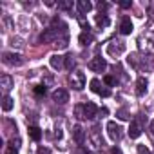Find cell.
Segmentation results:
<instances>
[{
	"instance_id": "1",
	"label": "cell",
	"mask_w": 154,
	"mask_h": 154,
	"mask_svg": "<svg viewBox=\"0 0 154 154\" xmlns=\"http://www.w3.org/2000/svg\"><path fill=\"white\" fill-rule=\"evenodd\" d=\"M138 47H140V51L145 53V54H154V33L147 31V33L140 35V38H138Z\"/></svg>"
},
{
	"instance_id": "2",
	"label": "cell",
	"mask_w": 154,
	"mask_h": 154,
	"mask_svg": "<svg viewBox=\"0 0 154 154\" xmlns=\"http://www.w3.org/2000/svg\"><path fill=\"white\" fill-rule=\"evenodd\" d=\"M69 85L74 91H82L85 87V74L82 71H72L69 74Z\"/></svg>"
},
{
	"instance_id": "3",
	"label": "cell",
	"mask_w": 154,
	"mask_h": 154,
	"mask_svg": "<svg viewBox=\"0 0 154 154\" xmlns=\"http://www.w3.org/2000/svg\"><path fill=\"white\" fill-rule=\"evenodd\" d=\"M125 53V44L120 42V40H112L109 45H107V54L112 56V58H118Z\"/></svg>"
},
{
	"instance_id": "4",
	"label": "cell",
	"mask_w": 154,
	"mask_h": 154,
	"mask_svg": "<svg viewBox=\"0 0 154 154\" xmlns=\"http://www.w3.org/2000/svg\"><path fill=\"white\" fill-rule=\"evenodd\" d=\"M2 62L6 65H11V67H20L24 63V58L18 53H4L2 54Z\"/></svg>"
},
{
	"instance_id": "5",
	"label": "cell",
	"mask_w": 154,
	"mask_h": 154,
	"mask_svg": "<svg viewBox=\"0 0 154 154\" xmlns=\"http://www.w3.org/2000/svg\"><path fill=\"white\" fill-rule=\"evenodd\" d=\"M107 132H109V138H111L112 141H118V140H122V136H123V129H122L116 122H107Z\"/></svg>"
},
{
	"instance_id": "6",
	"label": "cell",
	"mask_w": 154,
	"mask_h": 154,
	"mask_svg": "<svg viewBox=\"0 0 154 154\" xmlns=\"http://www.w3.org/2000/svg\"><path fill=\"white\" fill-rule=\"evenodd\" d=\"M58 38H60V31H58V29H53V27L45 29V31L40 35V42H44V44H49V42H56Z\"/></svg>"
},
{
	"instance_id": "7",
	"label": "cell",
	"mask_w": 154,
	"mask_h": 154,
	"mask_svg": "<svg viewBox=\"0 0 154 154\" xmlns=\"http://www.w3.org/2000/svg\"><path fill=\"white\" fill-rule=\"evenodd\" d=\"M89 69L94 71V72H102V71L107 69V62H105L102 56H96V58H93V60L89 62Z\"/></svg>"
},
{
	"instance_id": "8",
	"label": "cell",
	"mask_w": 154,
	"mask_h": 154,
	"mask_svg": "<svg viewBox=\"0 0 154 154\" xmlns=\"http://www.w3.org/2000/svg\"><path fill=\"white\" fill-rule=\"evenodd\" d=\"M53 102H54V103H60V105L67 103V102H69L67 91H65V89H56V91H53Z\"/></svg>"
},
{
	"instance_id": "9",
	"label": "cell",
	"mask_w": 154,
	"mask_h": 154,
	"mask_svg": "<svg viewBox=\"0 0 154 154\" xmlns=\"http://www.w3.org/2000/svg\"><path fill=\"white\" fill-rule=\"evenodd\" d=\"M49 62H51V67H53V69H56V71H60L62 67H65V58H63V56H60V54H53Z\"/></svg>"
},
{
	"instance_id": "10",
	"label": "cell",
	"mask_w": 154,
	"mask_h": 154,
	"mask_svg": "<svg viewBox=\"0 0 154 154\" xmlns=\"http://www.w3.org/2000/svg\"><path fill=\"white\" fill-rule=\"evenodd\" d=\"M72 138H74L76 143H84V140H85V132H84L82 125H74V127H72Z\"/></svg>"
},
{
	"instance_id": "11",
	"label": "cell",
	"mask_w": 154,
	"mask_h": 154,
	"mask_svg": "<svg viewBox=\"0 0 154 154\" xmlns=\"http://www.w3.org/2000/svg\"><path fill=\"white\" fill-rule=\"evenodd\" d=\"M0 87H2L4 93H8L13 87V78H11L9 74H2V76H0Z\"/></svg>"
},
{
	"instance_id": "12",
	"label": "cell",
	"mask_w": 154,
	"mask_h": 154,
	"mask_svg": "<svg viewBox=\"0 0 154 154\" xmlns=\"http://www.w3.org/2000/svg\"><path fill=\"white\" fill-rule=\"evenodd\" d=\"M131 31H132V22H131L129 17H123L122 24H120V33L122 35H131Z\"/></svg>"
},
{
	"instance_id": "13",
	"label": "cell",
	"mask_w": 154,
	"mask_h": 154,
	"mask_svg": "<svg viewBox=\"0 0 154 154\" xmlns=\"http://www.w3.org/2000/svg\"><path fill=\"white\" fill-rule=\"evenodd\" d=\"M76 8H78V13H80V15H87V13L93 9V4L89 2V0H78Z\"/></svg>"
},
{
	"instance_id": "14",
	"label": "cell",
	"mask_w": 154,
	"mask_h": 154,
	"mask_svg": "<svg viewBox=\"0 0 154 154\" xmlns=\"http://www.w3.org/2000/svg\"><path fill=\"white\" fill-rule=\"evenodd\" d=\"M84 109H85V118H87V120L94 118V116H96V112H98V107H96L93 102H87V103H84Z\"/></svg>"
},
{
	"instance_id": "15",
	"label": "cell",
	"mask_w": 154,
	"mask_h": 154,
	"mask_svg": "<svg viewBox=\"0 0 154 154\" xmlns=\"http://www.w3.org/2000/svg\"><path fill=\"white\" fill-rule=\"evenodd\" d=\"M136 93L140 96H143L147 93V78H143V76H140V78L136 80Z\"/></svg>"
},
{
	"instance_id": "16",
	"label": "cell",
	"mask_w": 154,
	"mask_h": 154,
	"mask_svg": "<svg viewBox=\"0 0 154 154\" xmlns=\"http://www.w3.org/2000/svg\"><path fill=\"white\" fill-rule=\"evenodd\" d=\"M89 141L93 143V149H102V147H103V140H102V136H100V134L96 132V129H94V132L91 134Z\"/></svg>"
},
{
	"instance_id": "17",
	"label": "cell",
	"mask_w": 154,
	"mask_h": 154,
	"mask_svg": "<svg viewBox=\"0 0 154 154\" xmlns=\"http://www.w3.org/2000/svg\"><path fill=\"white\" fill-rule=\"evenodd\" d=\"M93 40H94V36H93L89 31H84V33L78 36V42H80L82 45H91V44H93Z\"/></svg>"
},
{
	"instance_id": "18",
	"label": "cell",
	"mask_w": 154,
	"mask_h": 154,
	"mask_svg": "<svg viewBox=\"0 0 154 154\" xmlns=\"http://www.w3.org/2000/svg\"><path fill=\"white\" fill-rule=\"evenodd\" d=\"M140 134H141V127L138 125V122H132L129 127V136L134 140V138H140Z\"/></svg>"
},
{
	"instance_id": "19",
	"label": "cell",
	"mask_w": 154,
	"mask_h": 154,
	"mask_svg": "<svg viewBox=\"0 0 154 154\" xmlns=\"http://www.w3.org/2000/svg\"><path fill=\"white\" fill-rule=\"evenodd\" d=\"M2 109H4L6 112L13 109V98H11V96H8V94H6V96L2 98Z\"/></svg>"
},
{
	"instance_id": "20",
	"label": "cell",
	"mask_w": 154,
	"mask_h": 154,
	"mask_svg": "<svg viewBox=\"0 0 154 154\" xmlns=\"http://www.w3.org/2000/svg\"><path fill=\"white\" fill-rule=\"evenodd\" d=\"M29 136H31V140H35V141H38L40 138H42V131L38 129V127H29Z\"/></svg>"
},
{
	"instance_id": "21",
	"label": "cell",
	"mask_w": 154,
	"mask_h": 154,
	"mask_svg": "<svg viewBox=\"0 0 154 154\" xmlns=\"http://www.w3.org/2000/svg\"><path fill=\"white\" fill-rule=\"evenodd\" d=\"M74 67H76V60H74V56H72V54H67V56H65V69H69V71L72 72Z\"/></svg>"
},
{
	"instance_id": "22",
	"label": "cell",
	"mask_w": 154,
	"mask_h": 154,
	"mask_svg": "<svg viewBox=\"0 0 154 154\" xmlns=\"http://www.w3.org/2000/svg\"><path fill=\"white\" fill-rule=\"evenodd\" d=\"M109 24H111V22H109V18H107L105 15H98V17H96V26H98V27H107Z\"/></svg>"
},
{
	"instance_id": "23",
	"label": "cell",
	"mask_w": 154,
	"mask_h": 154,
	"mask_svg": "<svg viewBox=\"0 0 154 154\" xmlns=\"http://www.w3.org/2000/svg\"><path fill=\"white\" fill-rule=\"evenodd\" d=\"M74 112H76V118H78V120H87V118H85V109H84V105H76V107H74Z\"/></svg>"
},
{
	"instance_id": "24",
	"label": "cell",
	"mask_w": 154,
	"mask_h": 154,
	"mask_svg": "<svg viewBox=\"0 0 154 154\" xmlns=\"http://www.w3.org/2000/svg\"><path fill=\"white\" fill-rule=\"evenodd\" d=\"M71 8H72L71 0H62V2H58V9H62V11H69Z\"/></svg>"
},
{
	"instance_id": "25",
	"label": "cell",
	"mask_w": 154,
	"mask_h": 154,
	"mask_svg": "<svg viewBox=\"0 0 154 154\" xmlns=\"http://www.w3.org/2000/svg\"><path fill=\"white\" fill-rule=\"evenodd\" d=\"M91 91H93V93H98V94L103 91V89L100 87V80H96V78H94V80H91Z\"/></svg>"
},
{
	"instance_id": "26",
	"label": "cell",
	"mask_w": 154,
	"mask_h": 154,
	"mask_svg": "<svg viewBox=\"0 0 154 154\" xmlns=\"http://www.w3.org/2000/svg\"><path fill=\"white\" fill-rule=\"evenodd\" d=\"M54 47H56V49H65V47H67V36L58 38V40H56V44H54Z\"/></svg>"
},
{
	"instance_id": "27",
	"label": "cell",
	"mask_w": 154,
	"mask_h": 154,
	"mask_svg": "<svg viewBox=\"0 0 154 154\" xmlns=\"http://www.w3.org/2000/svg\"><path fill=\"white\" fill-rule=\"evenodd\" d=\"M35 94L36 96H44L45 94V85H36L35 87Z\"/></svg>"
},
{
	"instance_id": "28",
	"label": "cell",
	"mask_w": 154,
	"mask_h": 154,
	"mask_svg": "<svg viewBox=\"0 0 154 154\" xmlns=\"http://www.w3.org/2000/svg\"><path fill=\"white\" fill-rule=\"evenodd\" d=\"M116 114H118V118H120V120H129V112H127L125 109H120Z\"/></svg>"
},
{
	"instance_id": "29",
	"label": "cell",
	"mask_w": 154,
	"mask_h": 154,
	"mask_svg": "<svg viewBox=\"0 0 154 154\" xmlns=\"http://www.w3.org/2000/svg\"><path fill=\"white\" fill-rule=\"evenodd\" d=\"M103 82H105L107 85H116V78H114V76H105Z\"/></svg>"
},
{
	"instance_id": "30",
	"label": "cell",
	"mask_w": 154,
	"mask_h": 154,
	"mask_svg": "<svg viewBox=\"0 0 154 154\" xmlns=\"http://www.w3.org/2000/svg\"><path fill=\"white\" fill-rule=\"evenodd\" d=\"M78 22H80V26H82L85 31H89V24L85 22V18H84V17H78Z\"/></svg>"
},
{
	"instance_id": "31",
	"label": "cell",
	"mask_w": 154,
	"mask_h": 154,
	"mask_svg": "<svg viewBox=\"0 0 154 154\" xmlns=\"http://www.w3.org/2000/svg\"><path fill=\"white\" fill-rule=\"evenodd\" d=\"M138 152H140V154H149V149H147L145 145H138Z\"/></svg>"
},
{
	"instance_id": "32",
	"label": "cell",
	"mask_w": 154,
	"mask_h": 154,
	"mask_svg": "<svg viewBox=\"0 0 154 154\" xmlns=\"http://www.w3.org/2000/svg\"><path fill=\"white\" fill-rule=\"evenodd\" d=\"M38 154H51V150L47 147H38Z\"/></svg>"
},
{
	"instance_id": "33",
	"label": "cell",
	"mask_w": 154,
	"mask_h": 154,
	"mask_svg": "<svg viewBox=\"0 0 154 154\" xmlns=\"http://www.w3.org/2000/svg\"><path fill=\"white\" fill-rule=\"evenodd\" d=\"M131 4H132V2H131V0H123V2H120V6H122L123 9H127V8H131Z\"/></svg>"
},
{
	"instance_id": "34",
	"label": "cell",
	"mask_w": 154,
	"mask_h": 154,
	"mask_svg": "<svg viewBox=\"0 0 154 154\" xmlns=\"http://www.w3.org/2000/svg\"><path fill=\"white\" fill-rule=\"evenodd\" d=\"M6 154H18V150H17L15 147H8V150H6Z\"/></svg>"
},
{
	"instance_id": "35",
	"label": "cell",
	"mask_w": 154,
	"mask_h": 154,
	"mask_svg": "<svg viewBox=\"0 0 154 154\" xmlns=\"http://www.w3.org/2000/svg\"><path fill=\"white\" fill-rule=\"evenodd\" d=\"M111 154H123V152H122V149H118V147H112V149H111Z\"/></svg>"
},
{
	"instance_id": "36",
	"label": "cell",
	"mask_w": 154,
	"mask_h": 154,
	"mask_svg": "<svg viewBox=\"0 0 154 154\" xmlns=\"http://www.w3.org/2000/svg\"><path fill=\"white\" fill-rule=\"evenodd\" d=\"M109 94H111V93H109V91H107V89H103V91H102V93H100V96H103V98H107V96H109Z\"/></svg>"
},
{
	"instance_id": "37",
	"label": "cell",
	"mask_w": 154,
	"mask_h": 154,
	"mask_svg": "<svg viewBox=\"0 0 154 154\" xmlns=\"http://www.w3.org/2000/svg\"><path fill=\"white\" fill-rule=\"evenodd\" d=\"M98 8H100V9H107V4H102V2H100V4H98Z\"/></svg>"
},
{
	"instance_id": "38",
	"label": "cell",
	"mask_w": 154,
	"mask_h": 154,
	"mask_svg": "<svg viewBox=\"0 0 154 154\" xmlns=\"http://www.w3.org/2000/svg\"><path fill=\"white\" fill-rule=\"evenodd\" d=\"M78 154H91V152H87L85 149H80V150H78Z\"/></svg>"
}]
</instances>
